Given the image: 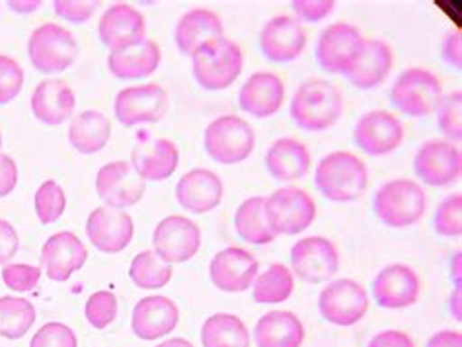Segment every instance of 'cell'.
Wrapping results in <instances>:
<instances>
[{"label": "cell", "mask_w": 462, "mask_h": 347, "mask_svg": "<svg viewBox=\"0 0 462 347\" xmlns=\"http://www.w3.org/2000/svg\"><path fill=\"white\" fill-rule=\"evenodd\" d=\"M314 182L326 199L336 203L356 201L367 187V166L354 152H330L316 166Z\"/></svg>", "instance_id": "cell-1"}, {"label": "cell", "mask_w": 462, "mask_h": 347, "mask_svg": "<svg viewBox=\"0 0 462 347\" xmlns=\"http://www.w3.org/2000/svg\"><path fill=\"white\" fill-rule=\"evenodd\" d=\"M344 112L342 92L328 80H309L291 100V117L305 131L332 127Z\"/></svg>", "instance_id": "cell-2"}, {"label": "cell", "mask_w": 462, "mask_h": 347, "mask_svg": "<svg viewBox=\"0 0 462 347\" xmlns=\"http://www.w3.org/2000/svg\"><path fill=\"white\" fill-rule=\"evenodd\" d=\"M428 207V197L413 179L398 178L379 187L373 199L376 219L391 229H406L416 224Z\"/></svg>", "instance_id": "cell-3"}, {"label": "cell", "mask_w": 462, "mask_h": 347, "mask_svg": "<svg viewBox=\"0 0 462 347\" xmlns=\"http://www.w3.org/2000/svg\"><path fill=\"white\" fill-rule=\"evenodd\" d=\"M245 59L240 47L225 35L207 43L201 51L191 57L193 77L198 85L209 92L225 90L240 77Z\"/></svg>", "instance_id": "cell-4"}, {"label": "cell", "mask_w": 462, "mask_h": 347, "mask_svg": "<svg viewBox=\"0 0 462 347\" xmlns=\"http://www.w3.org/2000/svg\"><path fill=\"white\" fill-rule=\"evenodd\" d=\"M80 53L79 41L67 28L47 22L35 28L28 41V55L32 67L43 75L63 73L77 63Z\"/></svg>", "instance_id": "cell-5"}, {"label": "cell", "mask_w": 462, "mask_h": 347, "mask_svg": "<svg viewBox=\"0 0 462 347\" xmlns=\"http://www.w3.org/2000/svg\"><path fill=\"white\" fill-rule=\"evenodd\" d=\"M256 145L254 129L238 115H221L205 129L203 149L218 164H238L250 159Z\"/></svg>", "instance_id": "cell-6"}, {"label": "cell", "mask_w": 462, "mask_h": 347, "mask_svg": "<svg viewBox=\"0 0 462 347\" xmlns=\"http://www.w3.org/2000/svg\"><path fill=\"white\" fill-rule=\"evenodd\" d=\"M443 98V85L433 73L425 68H406L394 80L391 102L410 117H425L437 110Z\"/></svg>", "instance_id": "cell-7"}, {"label": "cell", "mask_w": 462, "mask_h": 347, "mask_svg": "<svg viewBox=\"0 0 462 347\" xmlns=\"http://www.w3.org/2000/svg\"><path fill=\"white\" fill-rule=\"evenodd\" d=\"M265 215L277 236H295L312 224L316 203L305 189L289 186L273 191L265 199Z\"/></svg>", "instance_id": "cell-8"}, {"label": "cell", "mask_w": 462, "mask_h": 347, "mask_svg": "<svg viewBox=\"0 0 462 347\" xmlns=\"http://www.w3.org/2000/svg\"><path fill=\"white\" fill-rule=\"evenodd\" d=\"M154 254L168 266L186 263L199 252L201 231L199 226L181 215H170L156 224L152 234Z\"/></svg>", "instance_id": "cell-9"}, {"label": "cell", "mask_w": 462, "mask_h": 347, "mask_svg": "<svg viewBox=\"0 0 462 347\" xmlns=\"http://www.w3.org/2000/svg\"><path fill=\"white\" fill-rule=\"evenodd\" d=\"M319 308L324 320L334 326H354L367 315L369 297L356 279H336L328 283L320 297Z\"/></svg>", "instance_id": "cell-10"}, {"label": "cell", "mask_w": 462, "mask_h": 347, "mask_svg": "<svg viewBox=\"0 0 462 347\" xmlns=\"http://www.w3.org/2000/svg\"><path fill=\"white\" fill-rule=\"evenodd\" d=\"M114 112L117 122L125 127L156 123L168 112V92L162 87L154 85V82L124 88L116 96Z\"/></svg>", "instance_id": "cell-11"}, {"label": "cell", "mask_w": 462, "mask_h": 347, "mask_svg": "<svg viewBox=\"0 0 462 347\" xmlns=\"http://www.w3.org/2000/svg\"><path fill=\"white\" fill-rule=\"evenodd\" d=\"M413 170L428 186L441 187L453 184L462 172L460 151L451 141H425L413 159Z\"/></svg>", "instance_id": "cell-12"}, {"label": "cell", "mask_w": 462, "mask_h": 347, "mask_svg": "<svg viewBox=\"0 0 462 347\" xmlns=\"http://www.w3.org/2000/svg\"><path fill=\"white\" fill-rule=\"evenodd\" d=\"M291 266L302 281L319 285L337 273L339 254L328 238L309 236L291 248Z\"/></svg>", "instance_id": "cell-13"}, {"label": "cell", "mask_w": 462, "mask_h": 347, "mask_svg": "<svg viewBox=\"0 0 462 347\" xmlns=\"http://www.w3.org/2000/svg\"><path fill=\"white\" fill-rule=\"evenodd\" d=\"M96 191L107 207L125 211L144 197V179L125 160L109 162L96 174Z\"/></svg>", "instance_id": "cell-14"}, {"label": "cell", "mask_w": 462, "mask_h": 347, "mask_svg": "<svg viewBox=\"0 0 462 347\" xmlns=\"http://www.w3.org/2000/svg\"><path fill=\"white\" fill-rule=\"evenodd\" d=\"M354 141L371 157H384L402 145L404 127L394 114L374 110L359 117L354 129Z\"/></svg>", "instance_id": "cell-15"}, {"label": "cell", "mask_w": 462, "mask_h": 347, "mask_svg": "<svg viewBox=\"0 0 462 347\" xmlns=\"http://www.w3.org/2000/svg\"><path fill=\"white\" fill-rule=\"evenodd\" d=\"M365 38L351 23L337 22L328 26L316 43V59L326 73L344 75L361 51Z\"/></svg>", "instance_id": "cell-16"}, {"label": "cell", "mask_w": 462, "mask_h": 347, "mask_svg": "<svg viewBox=\"0 0 462 347\" xmlns=\"http://www.w3.org/2000/svg\"><path fill=\"white\" fill-rule=\"evenodd\" d=\"M133 226L131 215L121 209L98 207L87 219V234L90 244L102 254H119L131 244Z\"/></svg>", "instance_id": "cell-17"}, {"label": "cell", "mask_w": 462, "mask_h": 347, "mask_svg": "<svg viewBox=\"0 0 462 347\" xmlns=\"http://www.w3.org/2000/svg\"><path fill=\"white\" fill-rule=\"evenodd\" d=\"M260 263L248 250L230 246L218 252L209 263V278L217 289L225 293L248 291L258 278Z\"/></svg>", "instance_id": "cell-18"}, {"label": "cell", "mask_w": 462, "mask_h": 347, "mask_svg": "<svg viewBox=\"0 0 462 347\" xmlns=\"http://www.w3.org/2000/svg\"><path fill=\"white\" fill-rule=\"evenodd\" d=\"M371 291L374 303L383 308H408L418 303L421 281L418 273L404 263H393L376 275Z\"/></svg>", "instance_id": "cell-19"}, {"label": "cell", "mask_w": 462, "mask_h": 347, "mask_svg": "<svg viewBox=\"0 0 462 347\" xmlns=\"http://www.w3.org/2000/svg\"><path fill=\"white\" fill-rule=\"evenodd\" d=\"M42 269L47 278L57 283H65L72 273L82 269L88 260V250L75 233H55L42 248Z\"/></svg>", "instance_id": "cell-20"}, {"label": "cell", "mask_w": 462, "mask_h": 347, "mask_svg": "<svg viewBox=\"0 0 462 347\" xmlns=\"http://www.w3.org/2000/svg\"><path fill=\"white\" fill-rule=\"evenodd\" d=\"M260 47L265 59L273 63H291L307 47V32L291 16H275L265 22L260 33Z\"/></svg>", "instance_id": "cell-21"}, {"label": "cell", "mask_w": 462, "mask_h": 347, "mask_svg": "<svg viewBox=\"0 0 462 347\" xmlns=\"http://www.w3.org/2000/svg\"><path fill=\"white\" fill-rule=\"evenodd\" d=\"M144 18L137 8L119 3L109 6L98 23V35L109 51H121L144 40Z\"/></svg>", "instance_id": "cell-22"}, {"label": "cell", "mask_w": 462, "mask_h": 347, "mask_svg": "<svg viewBox=\"0 0 462 347\" xmlns=\"http://www.w3.org/2000/svg\"><path fill=\"white\" fill-rule=\"evenodd\" d=\"M394 57L391 47L381 40H365L361 51L354 59L344 77L359 90H373L381 87L393 70Z\"/></svg>", "instance_id": "cell-23"}, {"label": "cell", "mask_w": 462, "mask_h": 347, "mask_svg": "<svg viewBox=\"0 0 462 347\" xmlns=\"http://www.w3.org/2000/svg\"><path fill=\"white\" fill-rule=\"evenodd\" d=\"M178 322L180 310L176 303L162 295L141 298L131 315V328L135 336L144 342L166 336L178 326Z\"/></svg>", "instance_id": "cell-24"}, {"label": "cell", "mask_w": 462, "mask_h": 347, "mask_svg": "<svg viewBox=\"0 0 462 347\" xmlns=\"http://www.w3.org/2000/svg\"><path fill=\"white\" fill-rule=\"evenodd\" d=\"M180 151L174 141L156 137L144 139L131 152V166L141 179L162 182L178 170Z\"/></svg>", "instance_id": "cell-25"}, {"label": "cell", "mask_w": 462, "mask_h": 347, "mask_svg": "<svg viewBox=\"0 0 462 347\" xmlns=\"http://www.w3.org/2000/svg\"><path fill=\"white\" fill-rule=\"evenodd\" d=\"M176 199L184 209L203 215L217 209L223 201V182L213 170L193 169L180 178Z\"/></svg>", "instance_id": "cell-26"}, {"label": "cell", "mask_w": 462, "mask_h": 347, "mask_svg": "<svg viewBox=\"0 0 462 347\" xmlns=\"http://www.w3.org/2000/svg\"><path fill=\"white\" fill-rule=\"evenodd\" d=\"M32 114L45 125H60L75 112V92L60 78H47L32 94Z\"/></svg>", "instance_id": "cell-27"}, {"label": "cell", "mask_w": 462, "mask_h": 347, "mask_svg": "<svg viewBox=\"0 0 462 347\" xmlns=\"http://www.w3.org/2000/svg\"><path fill=\"white\" fill-rule=\"evenodd\" d=\"M285 100V85L283 80L273 73H256L252 75L245 87L240 88L238 104L242 112L254 117H272L282 110Z\"/></svg>", "instance_id": "cell-28"}, {"label": "cell", "mask_w": 462, "mask_h": 347, "mask_svg": "<svg viewBox=\"0 0 462 347\" xmlns=\"http://www.w3.org/2000/svg\"><path fill=\"white\" fill-rule=\"evenodd\" d=\"M221 35H223L221 18L207 8H196V10H189L188 14H184L178 20L174 40L181 53L193 57L198 51H201L207 43L221 38Z\"/></svg>", "instance_id": "cell-29"}, {"label": "cell", "mask_w": 462, "mask_h": 347, "mask_svg": "<svg viewBox=\"0 0 462 347\" xmlns=\"http://www.w3.org/2000/svg\"><path fill=\"white\" fill-rule=\"evenodd\" d=\"M158 65H161V47L147 38L107 57L109 73L119 80H143L156 73Z\"/></svg>", "instance_id": "cell-30"}, {"label": "cell", "mask_w": 462, "mask_h": 347, "mask_svg": "<svg viewBox=\"0 0 462 347\" xmlns=\"http://www.w3.org/2000/svg\"><path fill=\"white\" fill-rule=\"evenodd\" d=\"M258 347H300L305 342V326L291 310H272L254 328Z\"/></svg>", "instance_id": "cell-31"}, {"label": "cell", "mask_w": 462, "mask_h": 347, "mask_svg": "<svg viewBox=\"0 0 462 347\" xmlns=\"http://www.w3.org/2000/svg\"><path fill=\"white\" fill-rule=\"evenodd\" d=\"M265 170L279 182H295L310 170V152L295 139H277L265 152Z\"/></svg>", "instance_id": "cell-32"}, {"label": "cell", "mask_w": 462, "mask_h": 347, "mask_svg": "<svg viewBox=\"0 0 462 347\" xmlns=\"http://www.w3.org/2000/svg\"><path fill=\"white\" fill-rule=\"evenodd\" d=\"M112 137V123L109 119L96 110L79 114L69 127V141L80 154H96L106 149Z\"/></svg>", "instance_id": "cell-33"}, {"label": "cell", "mask_w": 462, "mask_h": 347, "mask_svg": "<svg viewBox=\"0 0 462 347\" xmlns=\"http://www.w3.org/2000/svg\"><path fill=\"white\" fill-rule=\"evenodd\" d=\"M235 231L242 241L254 246H263L275 241L277 234L265 215V197H250L240 203L235 215Z\"/></svg>", "instance_id": "cell-34"}, {"label": "cell", "mask_w": 462, "mask_h": 347, "mask_svg": "<svg viewBox=\"0 0 462 347\" xmlns=\"http://www.w3.org/2000/svg\"><path fill=\"white\" fill-rule=\"evenodd\" d=\"M203 347H250V332L236 315H213L203 322Z\"/></svg>", "instance_id": "cell-35"}, {"label": "cell", "mask_w": 462, "mask_h": 347, "mask_svg": "<svg viewBox=\"0 0 462 347\" xmlns=\"http://www.w3.org/2000/svg\"><path fill=\"white\" fill-rule=\"evenodd\" d=\"M252 298L260 305L283 303L295 291L293 271L285 268L283 263H272L262 275L254 279Z\"/></svg>", "instance_id": "cell-36"}, {"label": "cell", "mask_w": 462, "mask_h": 347, "mask_svg": "<svg viewBox=\"0 0 462 347\" xmlns=\"http://www.w3.org/2000/svg\"><path fill=\"white\" fill-rule=\"evenodd\" d=\"M35 322V308L22 297H0V336L6 340H20L32 330Z\"/></svg>", "instance_id": "cell-37"}, {"label": "cell", "mask_w": 462, "mask_h": 347, "mask_svg": "<svg viewBox=\"0 0 462 347\" xmlns=\"http://www.w3.org/2000/svg\"><path fill=\"white\" fill-rule=\"evenodd\" d=\"M172 266H168V263H164L151 250H144V252L137 254L129 266L131 281L141 287V289L149 291L162 289L172 279Z\"/></svg>", "instance_id": "cell-38"}, {"label": "cell", "mask_w": 462, "mask_h": 347, "mask_svg": "<svg viewBox=\"0 0 462 347\" xmlns=\"http://www.w3.org/2000/svg\"><path fill=\"white\" fill-rule=\"evenodd\" d=\"M33 209L38 215L40 223L53 224L57 223L67 209V196L65 189L60 187L55 179H47L43 182L33 197Z\"/></svg>", "instance_id": "cell-39"}, {"label": "cell", "mask_w": 462, "mask_h": 347, "mask_svg": "<svg viewBox=\"0 0 462 347\" xmlns=\"http://www.w3.org/2000/svg\"><path fill=\"white\" fill-rule=\"evenodd\" d=\"M437 123L441 133L451 141L458 142L462 139V92L455 90L441 98L437 105Z\"/></svg>", "instance_id": "cell-40"}, {"label": "cell", "mask_w": 462, "mask_h": 347, "mask_svg": "<svg viewBox=\"0 0 462 347\" xmlns=\"http://www.w3.org/2000/svg\"><path fill=\"white\" fill-rule=\"evenodd\" d=\"M435 233L443 238H458L462 234V196H447L437 207L433 219Z\"/></svg>", "instance_id": "cell-41"}, {"label": "cell", "mask_w": 462, "mask_h": 347, "mask_svg": "<svg viewBox=\"0 0 462 347\" xmlns=\"http://www.w3.org/2000/svg\"><path fill=\"white\" fill-rule=\"evenodd\" d=\"M84 315L96 330L107 328L117 316V297L112 291H96L88 297Z\"/></svg>", "instance_id": "cell-42"}, {"label": "cell", "mask_w": 462, "mask_h": 347, "mask_svg": "<svg viewBox=\"0 0 462 347\" xmlns=\"http://www.w3.org/2000/svg\"><path fill=\"white\" fill-rule=\"evenodd\" d=\"M42 273V268L30 266V263H8L3 268V281L12 291L28 293L38 287Z\"/></svg>", "instance_id": "cell-43"}, {"label": "cell", "mask_w": 462, "mask_h": 347, "mask_svg": "<svg viewBox=\"0 0 462 347\" xmlns=\"http://www.w3.org/2000/svg\"><path fill=\"white\" fill-rule=\"evenodd\" d=\"M30 347H79V338L63 322H47L33 333Z\"/></svg>", "instance_id": "cell-44"}, {"label": "cell", "mask_w": 462, "mask_h": 347, "mask_svg": "<svg viewBox=\"0 0 462 347\" xmlns=\"http://www.w3.org/2000/svg\"><path fill=\"white\" fill-rule=\"evenodd\" d=\"M23 88V70L16 59L0 55V105L10 104Z\"/></svg>", "instance_id": "cell-45"}, {"label": "cell", "mask_w": 462, "mask_h": 347, "mask_svg": "<svg viewBox=\"0 0 462 347\" xmlns=\"http://www.w3.org/2000/svg\"><path fill=\"white\" fill-rule=\"evenodd\" d=\"M98 6L100 3H96V0H55L53 3L57 16L72 23L88 22Z\"/></svg>", "instance_id": "cell-46"}, {"label": "cell", "mask_w": 462, "mask_h": 347, "mask_svg": "<svg viewBox=\"0 0 462 347\" xmlns=\"http://www.w3.org/2000/svg\"><path fill=\"white\" fill-rule=\"evenodd\" d=\"M336 8L334 0H293V10L302 22H320Z\"/></svg>", "instance_id": "cell-47"}, {"label": "cell", "mask_w": 462, "mask_h": 347, "mask_svg": "<svg viewBox=\"0 0 462 347\" xmlns=\"http://www.w3.org/2000/svg\"><path fill=\"white\" fill-rule=\"evenodd\" d=\"M20 238L14 226L0 219V266H8V261L16 256Z\"/></svg>", "instance_id": "cell-48"}, {"label": "cell", "mask_w": 462, "mask_h": 347, "mask_svg": "<svg viewBox=\"0 0 462 347\" xmlns=\"http://www.w3.org/2000/svg\"><path fill=\"white\" fill-rule=\"evenodd\" d=\"M18 184V166L8 154H0V197L10 196Z\"/></svg>", "instance_id": "cell-49"}, {"label": "cell", "mask_w": 462, "mask_h": 347, "mask_svg": "<svg viewBox=\"0 0 462 347\" xmlns=\"http://www.w3.org/2000/svg\"><path fill=\"white\" fill-rule=\"evenodd\" d=\"M367 347H416L413 340L408 336L406 332L400 330H386L376 333L374 338H371Z\"/></svg>", "instance_id": "cell-50"}, {"label": "cell", "mask_w": 462, "mask_h": 347, "mask_svg": "<svg viewBox=\"0 0 462 347\" xmlns=\"http://www.w3.org/2000/svg\"><path fill=\"white\" fill-rule=\"evenodd\" d=\"M443 59L448 67L457 70L462 68V35L460 32H451L443 43Z\"/></svg>", "instance_id": "cell-51"}, {"label": "cell", "mask_w": 462, "mask_h": 347, "mask_svg": "<svg viewBox=\"0 0 462 347\" xmlns=\"http://www.w3.org/2000/svg\"><path fill=\"white\" fill-rule=\"evenodd\" d=\"M425 347H462V333L458 330H441L433 333Z\"/></svg>", "instance_id": "cell-52"}, {"label": "cell", "mask_w": 462, "mask_h": 347, "mask_svg": "<svg viewBox=\"0 0 462 347\" xmlns=\"http://www.w3.org/2000/svg\"><path fill=\"white\" fill-rule=\"evenodd\" d=\"M8 5L14 12H20V14H30V12H35L42 6L40 0H10Z\"/></svg>", "instance_id": "cell-53"}, {"label": "cell", "mask_w": 462, "mask_h": 347, "mask_svg": "<svg viewBox=\"0 0 462 347\" xmlns=\"http://www.w3.org/2000/svg\"><path fill=\"white\" fill-rule=\"evenodd\" d=\"M451 313L460 322L462 320V310H460V287H455V293L451 297Z\"/></svg>", "instance_id": "cell-54"}, {"label": "cell", "mask_w": 462, "mask_h": 347, "mask_svg": "<svg viewBox=\"0 0 462 347\" xmlns=\"http://www.w3.org/2000/svg\"><path fill=\"white\" fill-rule=\"evenodd\" d=\"M156 347H193V343L184 340V338H172V340H166L162 343H158Z\"/></svg>", "instance_id": "cell-55"}, {"label": "cell", "mask_w": 462, "mask_h": 347, "mask_svg": "<svg viewBox=\"0 0 462 347\" xmlns=\"http://www.w3.org/2000/svg\"><path fill=\"white\" fill-rule=\"evenodd\" d=\"M453 278H455V287H460V252L455 254V266H453Z\"/></svg>", "instance_id": "cell-56"}, {"label": "cell", "mask_w": 462, "mask_h": 347, "mask_svg": "<svg viewBox=\"0 0 462 347\" xmlns=\"http://www.w3.org/2000/svg\"><path fill=\"white\" fill-rule=\"evenodd\" d=\"M0 151H3V133H0ZM3 154V152H0Z\"/></svg>", "instance_id": "cell-57"}]
</instances>
